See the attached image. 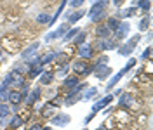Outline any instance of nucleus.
<instances>
[{"label": "nucleus", "instance_id": "nucleus-20", "mask_svg": "<svg viewBox=\"0 0 153 130\" xmlns=\"http://www.w3.org/2000/svg\"><path fill=\"white\" fill-rule=\"evenodd\" d=\"M106 26H108V30L113 33L115 30L118 28V24H120V19H118V16H110V18H106Z\"/></svg>", "mask_w": 153, "mask_h": 130}, {"label": "nucleus", "instance_id": "nucleus-41", "mask_svg": "<svg viewBox=\"0 0 153 130\" xmlns=\"http://www.w3.org/2000/svg\"><path fill=\"white\" fill-rule=\"evenodd\" d=\"M139 40H141V35H134L132 38H131V40H129V44H131V45H137V42H139Z\"/></svg>", "mask_w": 153, "mask_h": 130}, {"label": "nucleus", "instance_id": "nucleus-18", "mask_svg": "<svg viewBox=\"0 0 153 130\" xmlns=\"http://www.w3.org/2000/svg\"><path fill=\"white\" fill-rule=\"evenodd\" d=\"M23 123H25V120L19 116V114H12L10 116V121H9V129L10 130H18L23 127Z\"/></svg>", "mask_w": 153, "mask_h": 130}, {"label": "nucleus", "instance_id": "nucleus-16", "mask_svg": "<svg viewBox=\"0 0 153 130\" xmlns=\"http://www.w3.org/2000/svg\"><path fill=\"white\" fill-rule=\"evenodd\" d=\"M25 85H26V78H25L23 75H18V73L14 75V80H12V85H10V87H12L14 90H21Z\"/></svg>", "mask_w": 153, "mask_h": 130}, {"label": "nucleus", "instance_id": "nucleus-10", "mask_svg": "<svg viewBox=\"0 0 153 130\" xmlns=\"http://www.w3.org/2000/svg\"><path fill=\"white\" fill-rule=\"evenodd\" d=\"M40 92H42V90H40V87L33 89V90H31L30 94H26V95H25L23 102H25V104H26L28 108H30V106H33V104H35V102H37L38 99H40Z\"/></svg>", "mask_w": 153, "mask_h": 130}, {"label": "nucleus", "instance_id": "nucleus-38", "mask_svg": "<svg viewBox=\"0 0 153 130\" xmlns=\"http://www.w3.org/2000/svg\"><path fill=\"white\" fill-rule=\"evenodd\" d=\"M85 4V0H70V5L73 7V9H78V7H82Z\"/></svg>", "mask_w": 153, "mask_h": 130}, {"label": "nucleus", "instance_id": "nucleus-44", "mask_svg": "<svg viewBox=\"0 0 153 130\" xmlns=\"http://www.w3.org/2000/svg\"><path fill=\"white\" fill-rule=\"evenodd\" d=\"M30 130H42V125H40V123H35V125L30 127Z\"/></svg>", "mask_w": 153, "mask_h": 130}, {"label": "nucleus", "instance_id": "nucleus-19", "mask_svg": "<svg viewBox=\"0 0 153 130\" xmlns=\"http://www.w3.org/2000/svg\"><path fill=\"white\" fill-rule=\"evenodd\" d=\"M84 16H85V10H75V12H70L66 16V21H68V24H70V23L75 24L76 21H80Z\"/></svg>", "mask_w": 153, "mask_h": 130}, {"label": "nucleus", "instance_id": "nucleus-2", "mask_svg": "<svg viewBox=\"0 0 153 130\" xmlns=\"http://www.w3.org/2000/svg\"><path fill=\"white\" fill-rule=\"evenodd\" d=\"M70 68L75 71L76 76H80V75H84V76H87V75L94 73V69H92V64H89L85 59H75L71 64H70Z\"/></svg>", "mask_w": 153, "mask_h": 130}, {"label": "nucleus", "instance_id": "nucleus-17", "mask_svg": "<svg viewBox=\"0 0 153 130\" xmlns=\"http://www.w3.org/2000/svg\"><path fill=\"white\" fill-rule=\"evenodd\" d=\"M96 37L97 38H110L111 37V31L108 30V26L106 24H97V28H96Z\"/></svg>", "mask_w": 153, "mask_h": 130}, {"label": "nucleus", "instance_id": "nucleus-33", "mask_svg": "<svg viewBox=\"0 0 153 130\" xmlns=\"http://www.w3.org/2000/svg\"><path fill=\"white\" fill-rule=\"evenodd\" d=\"M137 7L143 10L144 14H148L150 12V7H152V0H139L137 2Z\"/></svg>", "mask_w": 153, "mask_h": 130}, {"label": "nucleus", "instance_id": "nucleus-4", "mask_svg": "<svg viewBox=\"0 0 153 130\" xmlns=\"http://www.w3.org/2000/svg\"><path fill=\"white\" fill-rule=\"evenodd\" d=\"M117 47H118V44L113 38H97V42H96V49H99V52H108Z\"/></svg>", "mask_w": 153, "mask_h": 130}, {"label": "nucleus", "instance_id": "nucleus-14", "mask_svg": "<svg viewBox=\"0 0 153 130\" xmlns=\"http://www.w3.org/2000/svg\"><path fill=\"white\" fill-rule=\"evenodd\" d=\"M106 5H108L106 0H97V2H94V5L91 7V10H87V14L92 16L96 12H103V10H106Z\"/></svg>", "mask_w": 153, "mask_h": 130}, {"label": "nucleus", "instance_id": "nucleus-46", "mask_svg": "<svg viewBox=\"0 0 153 130\" xmlns=\"http://www.w3.org/2000/svg\"><path fill=\"white\" fill-rule=\"evenodd\" d=\"M42 130H52L51 127H42Z\"/></svg>", "mask_w": 153, "mask_h": 130}, {"label": "nucleus", "instance_id": "nucleus-49", "mask_svg": "<svg viewBox=\"0 0 153 130\" xmlns=\"http://www.w3.org/2000/svg\"><path fill=\"white\" fill-rule=\"evenodd\" d=\"M0 125H2V120H0Z\"/></svg>", "mask_w": 153, "mask_h": 130}, {"label": "nucleus", "instance_id": "nucleus-52", "mask_svg": "<svg viewBox=\"0 0 153 130\" xmlns=\"http://www.w3.org/2000/svg\"><path fill=\"white\" fill-rule=\"evenodd\" d=\"M9 130H10V129H9Z\"/></svg>", "mask_w": 153, "mask_h": 130}, {"label": "nucleus", "instance_id": "nucleus-29", "mask_svg": "<svg viewBox=\"0 0 153 130\" xmlns=\"http://www.w3.org/2000/svg\"><path fill=\"white\" fill-rule=\"evenodd\" d=\"M85 38H87V31L80 30V31L76 33V37L73 38V42H75L76 45H82V44H85Z\"/></svg>", "mask_w": 153, "mask_h": 130}, {"label": "nucleus", "instance_id": "nucleus-50", "mask_svg": "<svg viewBox=\"0 0 153 130\" xmlns=\"http://www.w3.org/2000/svg\"><path fill=\"white\" fill-rule=\"evenodd\" d=\"M84 130H87V129H84Z\"/></svg>", "mask_w": 153, "mask_h": 130}, {"label": "nucleus", "instance_id": "nucleus-22", "mask_svg": "<svg viewBox=\"0 0 153 130\" xmlns=\"http://www.w3.org/2000/svg\"><path fill=\"white\" fill-rule=\"evenodd\" d=\"M132 50H134V45H131L129 42H127V44H124V45H118V54H120V56L129 57L131 54H132Z\"/></svg>", "mask_w": 153, "mask_h": 130}, {"label": "nucleus", "instance_id": "nucleus-51", "mask_svg": "<svg viewBox=\"0 0 153 130\" xmlns=\"http://www.w3.org/2000/svg\"><path fill=\"white\" fill-rule=\"evenodd\" d=\"M0 2H2V0H0Z\"/></svg>", "mask_w": 153, "mask_h": 130}, {"label": "nucleus", "instance_id": "nucleus-23", "mask_svg": "<svg viewBox=\"0 0 153 130\" xmlns=\"http://www.w3.org/2000/svg\"><path fill=\"white\" fill-rule=\"evenodd\" d=\"M131 104H132V95H131V94H124V92L120 94V101H118V106H120V108H125V106L129 108Z\"/></svg>", "mask_w": 153, "mask_h": 130}, {"label": "nucleus", "instance_id": "nucleus-28", "mask_svg": "<svg viewBox=\"0 0 153 130\" xmlns=\"http://www.w3.org/2000/svg\"><path fill=\"white\" fill-rule=\"evenodd\" d=\"M80 31V28H73V30H68L66 33L63 35V42H71L73 38L76 37V33Z\"/></svg>", "mask_w": 153, "mask_h": 130}, {"label": "nucleus", "instance_id": "nucleus-25", "mask_svg": "<svg viewBox=\"0 0 153 130\" xmlns=\"http://www.w3.org/2000/svg\"><path fill=\"white\" fill-rule=\"evenodd\" d=\"M150 21H152V19H150V14H146V16H144V18L139 21V24H137V30H139L141 33H143V31H146V30L150 28Z\"/></svg>", "mask_w": 153, "mask_h": 130}, {"label": "nucleus", "instance_id": "nucleus-9", "mask_svg": "<svg viewBox=\"0 0 153 130\" xmlns=\"http://www.w3.org/2000/svg\"><path fill=\"white\" fill-rule=\"evenodd\" d=\"M70 121H71V116L66 113H57L52 116V125H56V127H66Z\"/></svg>", "mask_w": 153, "mask_h": 130}, {"label": "nucleus", "instance_id": "nucleus-36", "mask_svg": "<svg viewBox=\"0 0 153 130\" xmlns=\"http://www.w3.org/2000/svg\"><path fill=\"white\" fill-rule=\"evenodd\" d=\"M91 18V21L92 23H101L103 19H106V12L103 10V12H96V14H92V16H89Z\"/></svg>", "mask_w": 153, "mask_h": 130}, {"label": "nucleus", "instance_id": "nucleus-26", "mask_svg": "<svg viewBox=\"0 0 153 130\" xmlns=\"http://www.w3.org/2000/svg\"><path fill=\"white\" fill-rule=\"evenodd\" d=\"M66 2H68V0H61V5H59V7H57L56 14H54V16H52V18H51V23H49L47 26H52V24H54V23H56V19L59 18V16H61V12H63V9H65V5H66Z\"/></svg>", "mask_w": 153, "mask_h": 130}, {"label": "nucleus", "instance_id": "nucleus-35", "mask_svg": "<svg viewBox=\"0 0 153 130\" xmlns=\"http://www.w3.org/2000/svg\"><path fill=\"white\" fill-rule=\"evenodd\" d=\"M14 71H9V73L5 75V76H4V80H2V83L0 85H5V87H9L10 89V85H12V80H14Z\"/></svg>", "mask_w": 153, "mask_h": 130}, {"label": "nucleus", "instance_id": "nucleus-31", "mask_svg": "<svg viewBox=\"0 0 153 130\" xmlns=\"http://www.w3.org/2000/svg\"><path fill=\"white\" fill-rule=\"evenodd\" d=\"M37 23L38 24H49V23H51V16L44 10V12H40L37 16Z\"/></svg>", "mask_w": 153, "mask_h": 130}, {"label": "nucleus", "instance_id": "nucleus-32", "mask_svg": "<svg viewBox=\"0 0 153 130\" xmlns=\"http://www.w3.org/2000/svg\"><path fill=\"white\" fill-rule=\"evenodd\" d=\"M96 94H97V87H89L87 92L82 95V99H84V101H91L92 97H96Z\"/></svg>", "mask_w": 153, "mask_h": 130}, {"label": "nucleus", "instance_id": "nucleus-37", "mask_svg": "<svg viewBox=\"0 0 153 130\" xmlns=\"http://www.w3.org/2000/svg\"><path fill=\"white\" fill-rule=\"evenodd\" d=\"M61 68L57 69V76H65V75L68 73V69H70V63H66V64H59Z\"/></svg>", "mask_w": 153, "mask_h": 130}, {"label": "nucleus", "instance_id": "nucleus-43", "mask_svg": "<svg viewBox=\"0 0 153 130\" xmlns=\"http://www.w3.org/2000/svg\"><path fill=\"white\" fill-rule=\"evenodd\" d=\"M124 2H125V0H111V4H113L115 7H120V5H122Z\"/></svg>", "mask_w": 153, "mask_h": 130}, {"label": "nucleus", "instance_id": "nucleus-5", "mask_svg": "<svg viewBox=\"0 0 153 130\" xmlns=\"http://www.w3.org/2000/svg\"><path fill=\"white\" fill-rule=\"evenodd\" d=\"M129 31H131V24H129L127 21H120L118 28H117V30L113 31L115 42H122L124 38H127V35H129Z\"/></svg>", "mask_w": 153, "mask_h": 130}, {"label": "nucleus", "instance_id": "nucleus-30", "mask_svg": "<svg viewBox=\"0 0 153 130\" xmlns=\"http://www.w3.org/2000/svg\"><path fill=\"white\" fill-rule=\"evenodd\" d=\"M42 116H44V118H49V116H54V108H52V106H51V104H44V108H42Z\"/></svg>", "mask_w": 153, "mask_h": 130}, {"label": "nucleus", "instance_id": "nucleus-7", "mask_svg": "<svg viewBox=\"0 0 153 130\" xmlns=\"http://www.w3.org/2000/svg\"><path fill=\"white\" fill-rule=\"evenodd\" d=\"M94 57V47L91 45V44H82V45H78V59H92Z\"/></svg>", "mask_w": 153, "mask_h": 130}, {"label": "nucleus", "instance_id": "nucleus-6", "mask_svg": "<svg viewBox=\"0 0 153 130\" xmlns=\"http://www.w3.org/2000/svg\"><path fill=\"white\" fill-rule=\"evenodd\" d=\"M68 26H70V24H68V23H65V24H61V26H59L57 30L51 31V33H47V35L44 37V42H45V44H51L52 40H56V38H61V37H63V35H65V33L68 31Z\"/></svg>", "mask_w": 153, "mask_h": 130}, {"label": "nucleus", "instance_id": "nucleus-45", "mask_svg": "<svg viewBox=\"0 0 153 130\" xmlns=\"http://www.w3.org/2000/svg\"><path fill=\"white\" fill-rule=\"evenodd\" d=\"M97 130H108V129H106L105 125H101V127H97Z\"/></svg>", "mask_w": 153, "mask_h": 130}, {"label": "nucleus", "instance_id": "nucleus-3", "mask_svg": "<svg viewBox=\"0 0 153 130\" xmlns=\"http://www.w3.org/2000/svg\"><path fill=\"white\" fill-rule=\"evenodd\" d=\"M120 94H122V90H115L113 94H108L106 97H103V99H99L97 102H94L92 113H97V111H101V109H105L106 106H110V102H113V99L117 95H120Z\"/></svg>", "mask_w": 153, "mask_h": 130}, {"label": "nucleus", "instance_id": "nucleus-12", "mask_svg": "<svg viewBox=\"0 0 153 130\" xmlns=\"http://www.w3.org/2000/svg\"><path fill=\"white\" fill-rule=\"evenodd\" d=\"M38 47H40V42L31 44L28 49H25V50L21 52V57H23L25 61H28V59H31V57H35V50H38Z\"/></svg>", "mask_w": 153, "mask_h": 130}, {"label": "nucleus", "instance_id": "nucleus-39", "mask_svg": "<svg viewBox=\"0 0 153 130\" xmlns=\"http://www.w3.org/2000/svg\"><path fill=\"white\" fill-rule=\"evenodd\" d=\"M134 14H136V9H134V7H129V9H125L124 12H122L124 18H132Z\"/></svg>", "mask_w": 153, "mask_h": 130}, {"label": "nucleus", "instance_id": "nucleus-15", "mask_svg": "<svg viewBox=\"0 0 153 130\" xmlns=\"http://www.w3.org/2000/svg\"><path fill=\"white\" fill-rule=\"evenodd\" d=\"M94 73L97 76V80H106L110 76V73H111V68L110 66H101V68H96Z\"/></svg>", "mask_w": 153, "mask_h": 130}, {"label": "nucleus", "instance_id": "nucleus-24", "mask_svg": "<svg viewBox=\"0 0 153 130\" xmlns=\"http://www.w3.org/2000/svg\"><path fill=\"white\" fill-rule=\"evenodd\" d=\"M57 52H59V50H52V52H49V54H45V56L40 57V63H42V66H45V64H49V63H52V61L56 59Z\"/></svg>", "mask_w": 153, "mask_h": 130}, {"label": "nucleus", "instance_id": "nucleus-42", "mask_svg": "<svg viewBox=\"0 0 153 130\" xmlns=\"http://www.w3.org/2000/svg\"><path fill=\"white\" fill-rule=\"evenodd\" d=\"M94 114H96V113H92V111H91V114H87V118H85V120H84V123H85V125H87L89 121H91V120H92V118H94Z\"/></svg>", "mask_w": 153, "mask_h": 130}, {"label": "nucleus", "instance_id": "nucleus-47", "mask_svg": "<svg viewBox=\"0 0 153 130\" xmlns=\"http://www.w3.org/2000/svg\"><path fill=\"white\" fill-rule=\"evenodd\" d=\"M0 57H2V49H0Z\"/></svg>", "mask_w": 153, "mask_h": 130}, {"label": "nucleus", "instance_id": "nucleus-1", "mask_svg": "<svg viewBox=\"0 0 153 130\" xmlns=\"http://www.w3.org/2000/svg\"><path fill=\"white\" fill-rule=\"evenodd\" d=\"M136 63H137V61H136V59H134V57H131V59H129V63H127V64H125L124 68H122V69H120V71H117V75H115L113 78H111V80H110V82H108V83H106V90H111V89H113L115 85L118 83V82H120V80H122V78H124L125 75L129 73V71H131V69H132L134 66H136Z\"/></svg>", "mask_w": 153, "mask_h": 130}, {"label": "nucleus", "instance_id": "nucleus-13", "mask_svg": "<svg viewBox=\"0 0 153 130\" xmlns=\"http://www.w3.org/2000/svg\"><path fill=\"white\" fill-rule=\"evenodd\" d=\"M80 99H82L80 92H76L75 89H70V92H68L66 97H65V104H66V106H70V104H75V102L80 101Z\"/></svg>", "mask_w": 153, "mask_h": 130}, {"label": "nucleus", "instance_id": "nucleus-27", "mask_svg": "<svg viewBox=\"0 0 153 130\" xmlns=\"http://www.w3.org/2000/svg\"><path fill=\"white\" fill-rule=\"evenodd\" d=\"M10 116V108L5 102H0V120H5Z\"/></svg>", "mask_w": 153, "mask_h": 130}, {"label": "nucleus", "instance_id": "nucleus-48", "mask_svg": "<svg viewBox=\"0 0 153 130\" xmlns=\"http://www.w3.org/2000/svg\"><path fill=\"white\" fill-rule=\"evenodd\" d=\"M92 2H97V0H92Z\"/></svg>", "mask_w": 153, "mask_h": 130}, {"label": "nucleus", "instance_id": "nucleus-11", "mask_svg": "<svg viewBox=\"0 0 153 130\" xmlns=\"http://www.w3.org/2000/svg\"><path fill=\"white\" fill-rule=\"evenodd\" d=\"M54 78H56V73L54 71H42V73L38 75V82H40V85H44V87H49V85L54 82Z\"/></svg>", "mask_w": 153, "mask_h": 130}, {"label": "nucleus", "instance_id": "nucleus-40", "mask_svg": "<svg viewBox=\"0 0 153 130\" xmlns=\"http://www.w3.org/2000/svg\"><path fill=\"white\" fill-rule=\"evenodd\" d=\"M150 57H152V47H146V50L143 52L141 59H150Z\"/></svg>", "mask_w": 153, "mask_h": 130}, {"label": "nucleus", "instance_id": "nucleus-34", "mask_svg": "<svg viewBox=\"0 0 153 130\" xmlns=\"http://www.w3.org/2000/svg\"><path fill=\"white\" fill-rule=\"evenodd\" d=\"M9 87H5V85H0V102H5L9 99Z\"/></svg>", "mask_w": 153, "mask_h": 130}, {"label": "nucleus", "instance_id": "nucleus-8", "mask_svg": "<svg viewBox=\"0 0 153 130\" xmlns=\"http://www.w3.org/2000/svg\"><path fill=\"white\" fill-rule=\"evenodd\" d=\"M23 99H25V95L21 94V90H14V89L9 90V99H7V101L12 104V109H14V111L19 108V104L23 102Z\"/></svg>", "mask_w": 153, "mask_h": 130}, {"label": "nucleus", "instance_id": "nucleus-21", "mask_svg": "<svg viewBox=\"0 0 153 130\" xmlns=\"http://www.w3.org/2000/svg\"><path fill=\"white\" fill-rule=\"evenodd\" d=\"M80 83V80H78V76L76 75H70V76H65V82H63V85L66 87V89H75L76 85Z\"/></svg>", "mask_w": 153, "mask_h": 130}]
</instances>
